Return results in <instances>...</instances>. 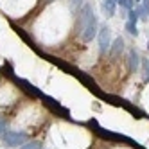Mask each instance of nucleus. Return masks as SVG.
Wrapping results in <instances>:
<instances>
[{
	"label": "nucleus",
	"instance_id": "1",
	"mask_svg": "<svg viewBox=\"0 0 149 149\" xmlns=\"http://www.w3.org/2000/svg\"><path fill=\"white\" fill-rule=\"evenodd\" d=\"M81 22V36L84 41H92L95 36H97V18L93 15V9L90 4L83 6V11L79 16Z\"/></svg>",
	"mask_w": 149,
	"mask_h": 149
},
{
	"label": "nucleus",
	"instance_id": "2",
	"mask_svg": "<svg viewBox=\"0 0 149 149\" xmlns=\"http://www.w3.org/2000/svg\"><path fill=\"white\" fill-rule=\"evenodd\" d=\"M4 142L11 147H16V146H24V142L27 140V133H22V131H6L4 133Z\"/></svg>",
	"mask_w": 149,
	"mask_h": 149
},
{
	"label": "nucleus",
	"instance_id": "3",
	"mask_svg": "<svg viewBox=\"0 0 149 149\" xmlns=\"http://www.w3.org/2000/svg\"><path fill=\"white\" fill-rule=\"evenodd\" d=\"M97 38H99V49H101V52L104 54V52L110 50V47H111V31H110V27L108 25L101 27Z\"/></svg>",
	"mask_w": 149,
	"mask_h": 149
},
{
	"label": "nucleus",
	"instance_id": "4",
	"mask_svg": "<svg viewBox=\"0 0 149 149\" xmlns=\"http://www.w3.org/2000/svg\"><path fill=\"white\" fill-rule=\"evenodd\" d=\"M127 63H130V70L131 72H138V68H140V56H138L135 50H130V54H127Z\"/></svg>",
	"mask_w": 149,
	"mask_h": 149
},
{
	"label": "nucleus",
	"instance_id": "5",
	"mask_svg": "<svg viewBox=\"0 0 149 149\" xmlns=\"http://www.w3.org/2000/svg\"><path fill=\"white\" fill-rule=\"evenodd\" d=\"M122 49H124V40L122 38H117L113 43H111V47H110V56L115 59V58H119V54L122 52Z\"/></svg>",
	"mask_w": 149,
	"mask_h": 149
},
{
	"label": "nucleus",
	"instance_id": "6",
	"mask_svg": "<svg viewBox=\"0 0 149 149\" xmlns=\"http://www.w3.org/2000/svg\"><path fill=\"white\" fill-rule=\"evenodd\" d=\"M115 4H117V0H102V11L106 16L115 15Z\"/></svg>",
	"mask_w": 149,
	"mask_h": 149
},
{
	"label": "nucleus",
	"instance_id": "7",
	"mask_svg": "<svg viewBox=\"0 0 149 149\" xmlns=\"http://www.w3.org/2000/svg\"><path fill=\"white\" fill-rule=\"evenodd\" d=\"M45 102H47V106H50V108L54 110V111H59V113H63V111H65V110H63V108H61V106H59V104H58L54 99H50V97H47V99H45Z\"/></svg>",
	"mask_w": 149,
	"mask_h": 149
},
{
	"label": "nucleus",
	"instance_id": "8",
	"mask_svg": "<svg viewBox=\"0 0 149 149\" xmlns=\"http://www.w3.org/2000/svg\"><path fill=\"white\" fill-rule=\"evenodd\" d=\"M126 31H127V33H130L131 36H136V34H138L136 24H135V22H127V24H126Z\"/></svg>",
	"mask_w": 149,
	"mask_h": 149
},
{
	"label": "nucleus",
	"instance_id": "9",
	"mask_svg": "<svg viewBox=\"0 0 149 149\" xmlns=\"http://www.w3.org/2000/svg\"><path fill=\"white\" fill-rule=\"evenodd\" d=\"M127 22H138V13L135 11V9H130V11H127Z\"/></svg>",
	"mask_w": 149,
	"mask_h": 149
},
{
	"label": "nucleus",
	"instance_id": "10",
	"mask_svg": "<svg viewBox=\"0 0 149 149\" xmlns=\"http://www.w3.org/2000/svg\"><path fill=\"white\" fill-rule=\"evenodd\" d=\"M142 70H144V79L147 81L149 79V59H144L142 61Z\"/></svg>",
	"mask_w": 149,
	"mask_h": 149
},
{
	"label": "nucleus",
	"instance_id": "11",
	"mask_svg": "<svg viewBox=\"0 0 149 149\" xmlns=\"http://www.w3.org/2000/svg\"><path fill=\"white\" fill-rule=\"evenodd\" d=\"M20 149H41V144L40 142H29V144H24Z\"/></svg>",
	"mask_w": 149,
	"mask_h": 149
},
{
	"label": "nucleus",
	"instance_id": "12",
	"mask_svg": "<svg viewBox=\"0 0 149 149\" xmlns=\"http://www.w3.org/2000/svg\"><path fill=\"white\" fill-rule=\"evenodd\" d=\"M119 4H120L122 7H126L127 11H130V9H133V6H135V0H120Z\"/></svg>",
	"mask_w": 149,
	"mask_h": 149
},
{
	"label": "nucleus",
	"instance_id": "13",
	"mask_svg": "<svg viewBox=\"0 0 149 149\" xmlns=\"http://www.w3.org/2000/svg\"><path fill=\"white\" fill-rule=\"evenodd\" d=\"M136 13H138V18H144V20H146V18L149 16V15H147V11H146L144 7H140V6H138V9H136Z\"/></svg>",
	"mask_w": 149,
	"mask_h": 149
},
{
	"label": "nucleus",
	"instance_id": "14",
	"mask_svg": "<svg viewBox=\"0 0 149 149\" xmlns=\"http://www.w3.org/2000/svg\"><path fill=\"white\" fill-rule=\"evenodd\" d=\"M4 133H6V120L0 119V136H4Z\"/></svg>",
	"mask_w": 149,
	"mask_h": 149
},
{
	"label": "nucleus",
	"instance_id": "15",
	"mask_svg": "<svg viewBox=\"0 0 149 149\" xmlns=\"http://www.w3.org/2000/svg\"><path fill=\"white\" fill-rule=\"evenodd\" d=\"M81 4H83V0H70V6L72 7H79Z\"/></svg>",
	"mask_w": 149,
	"mask_h": 149
},
{
	"label": "nucleus",
	"instance_id": "16",
	"mask_svg": "<svg viewBox=\"0 0 149 149\" xmlns=\"http://www.w3.org/2000/svg\"><path fill=\"white\" fill-rule=\"evenodd\" d=\"M144 9H146L147 15H149V0H144Z\"/></svg>",
	"mask_w": 149,
	"mask_h": 149
},
{
	"label": "nucleus",
	"instance_id": "17",
	"mask_svg": "<svg viewBox=\"0 0 149 149\" xmlns=\"http://www.w3.org/2000/svg\"><path fill=\"white\" fill-rule=\"evenodd\" d=\"M147 49H149V41H147Z\"/></svg>",
	"mask_w": 149,
	"mask_h": 149
},
{
	"label": "nucleus",
	"instance_id": "18",
	"mask_svg": "<svg viewBox=\"0 0 149 149\" xmlns=\"http://www.w3.org/2000/svg\"><path fill=\"white\" fill-rule=\"evenodd\" d=\"M135 2H140V0H135Z\"/></svg>",
	"mask_w": 149,
	"mask_h": 149
},
{
	"label": "nucleus",
	"instance_id": "19",
	"mask_svg": "<svg viewBox=\"0 0 149 149\" xmlns=\"http://www.w3.org/2000/svg\"><path fill=\"white\" fill-rule=\"evenodd\" d=\"M117 2H120V0H117Z\"/></svg>",
	"mask_w": 149,
	"mask_h": 149
}]
</instances>
